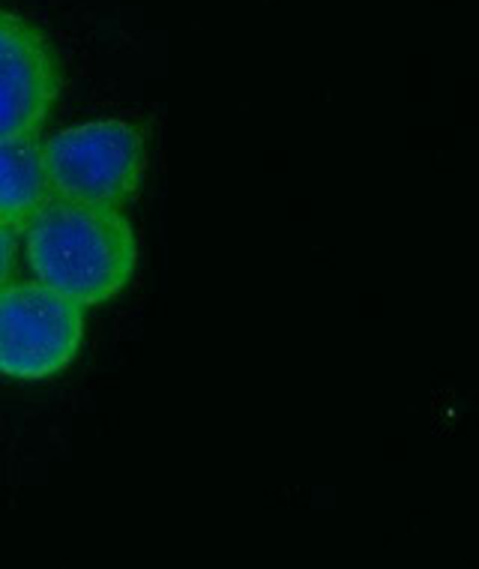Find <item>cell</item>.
<instances>
[{"instance_id": "1", "label": "cell", "mask_w": 479, "mask_h": 569, "mask_svg": "<svg viewBox=\"0 0 479 569\" xmlns=\"http://www.w3.org/2000/svg\"><path fill=\"white\" fill-rule=\"evenodd\" d=\"M24 237L37 282L81 309L114 300L136 276V228L114 207L51 198L24 228Z\"/></svg>"}, {"instance_id": "2", "label": "cell", "mask_w": 479, "mask_h": 569, "mask_svg": "<svg viewBox=\"0 0 479 569\" xmlns=\"http://www.w3.org/2000/svg\"><path fill=\"white\" fill-rule=\"evenodd\" d=\"M42 168L51 198L120 210L144 180V129L123 118L63 129L42 144Z\"/></svg>"}, {"instance_id": "3", "label": "cell", "mask_w": 479, "mask_h": 569, "mask_svg": "<svg viewBox=\"0 0 479 569\" xmlns=\"http://www.w3.org/2000/svg\"><path fill=\"white\" fill-rule=\"evenodd\" d=\"M84 339V309L37 279L0 284V375L42 381L67 369Z\"/></svg>"}, {"instance_id": "4", "label": "cell", "mask_w": 479, "mask_h": 569, "mask_svg": "<svg viewBox=\"0 0 479 569\" xmlns=\"http://www.w3.org/2000/svg\"><path fill=\"white\" fill-rule=\"evenodd\" d=\"M63 81V63L49 33L0 7V141H37Z\"/></svg>"}, {"instance_id": "5", "label": "cell", "mask_w": 479, "mask_h": 569, "mask_svg": "<svg viewBox=\"0 0 479 569\" xmlns=\"http://www.w3.org/2000/svg\"><path fill=\"white\" fill-rule=\"evenodd\" d=\"M49 201L42 144L0 141V222L12 231H24Z\"/></svg>"}, {"instance_id": "6", "label": "cell", "mask_w": 479, "mask_h": 569, "mask_svg": "<svg viewBox=\"0 0 479 569\" xmlns=\"http://www.w3.org/2000/svg\"><path fill=\"white\" fill-rule=\"evenodd\" d=\"M19 231L0 222V284L10 282L12 270H16V256H19Z\"/></svg>"}]
</instances>
